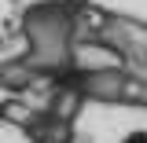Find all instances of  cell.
I'll return each mask as SVG.
<instances>
[{
	"label": "cell",
	"mask_w": 147,
	"mask_h": 143,
	"mask_svg": "<svg viewBox=\"0 0 147 143\" xmlns=\"http://www.w3.org/2000/svg\"><path fill=\"white\" fill-rule=\"evenodd\" d=\"M121 143H147V132H129Z\"/></svg>",
	"instance_id": "obj_1"
}]
</instances>
